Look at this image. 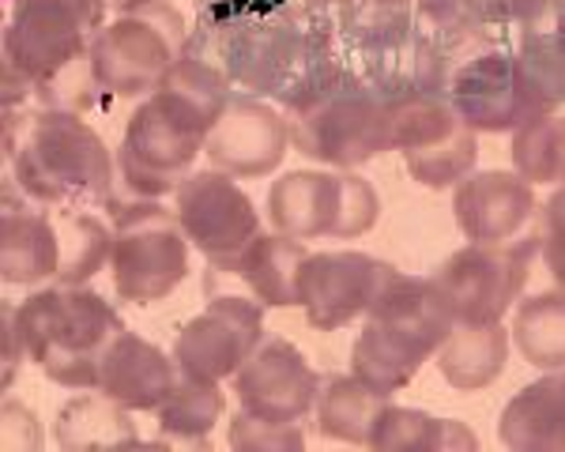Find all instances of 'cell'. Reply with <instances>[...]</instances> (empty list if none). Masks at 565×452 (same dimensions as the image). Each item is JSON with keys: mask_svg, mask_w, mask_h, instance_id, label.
Returning a JSON list of instances; mask_svg holds the SVG:
<instances>
[{"mask_svg": "<svg viewBox=\"0 0 565 452\" xmlns=\"http://www.w3.org/2000/svg\"><path fill=\"white\" fill-rule=\"evenodd\" d=\"M212 4H218V0H196V12L200 8H212Z\"/></svg>", "mask_w": 565, "mask_h": 452, "instance_id": "41", "label": "cell"}, {"mask_svg": "<svg viewBox=\"0 0 565 452\" xmlns=\"http://www.w3.org/2000/svg\"><path fill=\"white\" fill-rule=\"evenodd\" d=\"M4 155L26 201L98 212L117 201V155L79 110H4Z\"/></svg>", "mask_w": 565, "mask_h": 452, "instance_id": "4", "label": "cell"}, {"mask_svg": "<svg viewBox=\"0 0 565 452\" xmlns=\"http://www.w3.org/2000/svg\"><path fill=\"white\" fill-rule=\"evenodd\" d=\"M287 121L298 155L332 170H359L385 151H396L392 103L351 68L313 90L302 106L287 110Z\"/></svg>", "mask_w": 565, "mask_h": 452, "instance_id": "8", "label": "cell"}, {"mask_svg": "<svg viewBox=\"0 0 565 452\" xmlns=\"http://www.w3.org/2000/svg\"><path fill=\"white\" fill-rule=\"evenodd\" d=\"M26 340V362L53 385L98 388L106 347L125 332L114 302L87 283H50L15 305Z\"/></svg>", "mask_w": 565, "mask_h": 452, "instance_id": "6", "label": "cell"}, {"mask_svg": "<svg viewBox=\"0 0 565 452\" xmlns=\"http://www.w3.org/2000/svg\"><path fill=\"white\" fill-rule=\"evenodd\" d=\"M392 396H381L377 388L359 381L354 374L348 377H328L321 396H317V430L328 441H343V445H370L373 422H377L381 407Z\"/></svg>", "mask_w": 565, "mask_h": 452, "instance_id": "30", "label": "cell"}, {"mask_svg": "<svg viewBox=\"0 0 565 452\" xmlns=\"http://www.w3.org/2000/svg\"><path fill=\"white\" fill-rule=\"evenodd\" d=\"M181 369L178 362L159 351L151 340L136 336L125 329L121 336L106 347L103 366H98V388L114 396L129 411H159L167 396L174 392Z\"/></svg>", "mask_w": 565, "mask_h": 452, "instance_id": "23", "label": "cell"}, {"mask_svg": "<svg viewBox=\"0 0 565 452\" xmlns=\"http://www.w3.org/2000/svg\"><path fill=\"white\" fill-rule=\"evenodd\" d=\"M532 181L505 170H471L452 189V215L468 241H521L540 230Z\"/></svg>", "mask_w": 565, "mask_h": 452, "instance_id": "21", "label": "cell"}, {"mask_svg": "<svg viewBox=\"0 0 565 452\" xmlns=\"http://www.w3.org/2000/svg\"><path fill=\"white\" fill-rule=\"evenodd\" d=\"M109 12H121V8H132V4H143V0H106Z\"/></svg>", "mask_w": 565, "mask_h": 452, "instance_id": "40", "label": "cell"}, {"mask_svg": "<svg viewBox=\"0 0 565 452\" xmlns=\"http://www.w3.org/2000/svg\"><path fill=\"white\" fill-rule=\"evenodd\" d=\"M445 98L476 132H516L535 117L554 114L505 31L449 68Z\"/></svg>", "mask_w": 565, "mask_h": 452, "instance_id": "12", "label": "cell"}, {"mask_svg": "<svg viewBox=\"0 0 565 452\" xmlns=\"http://www.w3.org/2000/svg\"><path fill=\"white\" fill-rule=\"evenodd\" d=\"M185 15L170 0H143L121 8L90 42V76L109 98H148L185 57Z\"/></svg>", "mask_w": 565, "mask_h": 452, "instance_id": "9", "label": "cell"}, {"mask_svg": "<svg viewBox=\"0 0 565 452\" xmlns=\"http://www.w3.org/2000/svg\"><path fill=\"white\" fill-rule=\"evenodd\" d=\"M479 4L498 31H509V26H521L527 20H535V15L546 8V0H479Z\"/></svg>", "mask_w": 565, "mask_h": 452, "instance_id": "37", "label": "cell"}, {"mask_svg": "<svg viewBox=\"0 0 565 452\" xmlns=\"http://www.w3.org/2000/svg\"><path fill=\"white\" fill-rule=\"evenodd\" d=\"M189 246L178 223L159 201H129L117 207L114 249H109V276L114 294L132 305H154L170 298L189 276Z\"/></svg>", "mask_w": 565, "mask_h": 452, "instance_id": "11", "label": "cell"}, {"mask_svg": "<svg viewBox=\"0 0 565 452\" xmlns=\"http://www.w3.org/2000/svg\"><path fill=\"white\" fill-rule=\"evenodd\" d=\"M509 347H513V332H505V324H463L449 332V340L437 347V374L445 377V385H452L457 392H479V388L494 385L505 374Z\"/></svg>", "mask_w": 565, "mask_h": 452, "instance_id": "26", "label": "cell"}, {"mask_svg": "<svg viewBox=\"0 0 565 452\" xmlns=\"http://www.w3.org/2000/svg\"><path fill=\"white\" fill-rule=\"evenodd\" d=\"M0 271L8 287H50L61 276V238L53 212L26 201L12 177L0 212Z\"/></svg>", "mask_w": 565, "mask_h": 452, "instance_id": "22", "label": "cell"}, {"mask_svg": "<svg viewBox=\"0 0 565 452\" xmlns=\"http://www.w3.org/2000/svg\"><path fill=\"white\" fill-rule=\"evenodd\" d=\"M53 223H57V238H61L57 283H90L98 271L109 268L114 230L95 212L61 207V212H53Z\"/></svg>", "mask_w": 565, "mask_h": 452, "instance_id": "32", "label": "cell"}, {"mask_svg": "<svg viewBox=\"0 0 565 452\" xmlns=\"http://www.w3.org/2000/svg\"><path fill=\"white\" fill-rule=\"evenodd\" d=\"M457 329L452 305L437 291L434 279L392 276L381 298L366 313L354 336L351 374L381 396H396L415 381L423 362L437 355L449 332Z\"/></svg>", "mask_w": 565, "mask_h": 452, "instance_id": "5", "label": "cell"}, {"mask_svg": "<svg viewBox=\"0 0 565 452\" xmlns=\"http://www.w3.org/2000/svg\"><path fill=\"white\" fill-rule=\"evenodd\" d=\"M373 452H476L479 438L460 419H437L418 407L385 403L370 433Z\"/></svg>", "mask_w": 565, "mask_h": 452, "instance_id": "27", "label": "cell"}, {"mask_svg": "<svg viewBox=\"0 0 565 452\" xmlns=\"http://www.w3.org/2000/svg\"><path fill=\"white\" fill-rule=\"evenodd\" d=\"M392 143L404 166L426 189H457L479 162V132L452 110L445 95H415L392 103Z\"/></svg>", "mask_w": 565, "mask_h": 452, "instance_id": "14", "label": "cell"}, {"mask_svg": "<svg viewBox=\"0 0 565 452\" xmlns=\"http://www.w3.org/2000/svg\"><path fill=\"white\" fill-rule=\"evenodd\" d=\"M348 68L381 90L388 103L415 95H445L449 61L423 39L415 8H385L370 0H335Z\"/></svg>", "mask_w": 565, "mask_h": 452, "instance_id": "7", "label": "cell"}, {"mask_svg": "<svg viewBox=\"0 0 565 452\" xmlns=\"http://www.w3.org/2000/svg\"><path fill=\"white\" fill-rule=\"evenodd\" d=\"M185 53L282 114L348 68L335 0H218L200 8Z\"/></svg>", "mask_w": 565, "mask_h": 452, "instance_id": "1", "label": "cell"}, {"mask_svg": "<svg viewBox=\"0 0 565 452\" xmlns=\"http://www.w3.org/2000/svg\"><path fill=\"white\" fill-rule=\"evenodd\" d=\"M226 396L218 381H204V377H178L174 392L159 407V438L151 445L170 449H212V430L223 422Z\"/></svg>", "mask_w": 565, "mask_h": 452, "instance_id": "28", "label": "cell"}, {"mask_svg": "<svg viewBox=\"0 0 565 452\" xmlns=\"http://www.w3.org/2000/svg\"><path fill=\"white\" fill-rule=\"evenodd\" d=\"M321 388L324 377L282 336L264 340L234 374V392H238L242 411L276 422H302L317 407Z\"/></svg>", "mask_w": 565, "mask_h": 452, "instance_id": "19", "label": "cell"}, {"mask_svg": "<svg viewBox=\"0 0 565 452\" xmlns=\"http://www.w3.org/2000/svg\"><path fill=\"white\" fill-rule=\"evenodd\" d=\"M381 196L359 170H290L268 189V219L298 241L362 238L377 226Z\"/></svg>", "mask_w": 565, "mask_h": 452, "instance_id": "10", "label": "cell"}, {"mask_svg": "<svg viewBox=\"0 0 565 452\" xmlns=\"http://www.w3.org/2000/svg\"><path fill=\"white\" fill-rule=\"evenodd\" d=\"M174 212L185 238L207 260L231 257L260 234V212L238 177L223 170H193L174 193Z\"/></svg>", "mask_w": 565, "mask_h": 452, "instance_id": "17", "label": "cell"}, {"mask_svg": "<svg viewBox=\"0 0 565 452\" xmlns=\"http://www.w3.org/2000/svg\"><path fill=\"white\" fill-rule=\"evenodd\" d=\"M498 441L513 452H565V369H546L505 403Z\"/></svg>", "mask_w": 565, "mask_h": 452, "instance_id": "24", "label": "cell"}, {"mask_svg": "<svg viewBox=\"0 0 565 452\" xmlns=\"http://www.w3.org/2000/svg\"><path fill=\"white\" fill-rule=\"evenodd\" d=\"M513 343L535 369H565V287L516 302Z\"/></svg>", "mask_w": 565, "mask_h": 452, "instance_id": "31", "label": "cell"}, {"mask_svg": "<svg viewBox=\"0 0 565 452\" xmlns=\"http://www.w3.org/2000/svg\"><path fill=\"white\" fill-rule=\"evenodd\" d=\"M306 241L287 234H257L231 257H215L204 268V298L245 294L264 310H287L298 305L306 268Z\"/></svg>", "mask_w": 565, "mask_h": 452, "instance_id": "18", "label": "cell"}, {"mask_svg": "<svg viewBox=\"0 0 565 452\" xmlns=\"http://www.w3.org/2000/svg\"><path fill=\"white\" fill-rule=\"evenodd\" d=\"M4 449H42V427L34 419V411L20 400L8 396L4 400Z\"/></svg>", "mask_w": 565, "mask_h": 452, "instance_id": "36", "label": "cell"}, {"mask_svg": "<svg viewBox=\"0 0 565 452\" xmlns=\"http://www.w3.org/2000/svg\"><path fill=\"white\" fill-rule=\"evenodd\" d=\"M513 170L532 185H565V110L543 114L513 132Z\"/></svg>", "mask_w": 565, "mask_h": 452, "instance_id": "33", "label": "cell"}, {"mask_svg": "<svg viewBox=\"0 0 565 452\" xmlns=\"http://www.w3.org/2000/svg\"><path fill=\"white\" fill-rule=\"evenodd\" d=\"M392 276H396V268L359 249L309 252L298 305L306 310V321L313 329H348L351 321L373 310V302L381 298Z\"/></svg>", "mask_w": 565, "mask_h": 452, "instance_id": "16", "label": "cell"}, {"mask_svg": "<svg viewBox=\"0 0 565 452\" xmlns=\"http://www.w3.org/2000/svg\"><path fill=\"white\" fill-rule=\"evenodd\" d=\"M543 252L540 230L521 241H471L434 271L437 291L463 324H494L521 302L535 257Z\"/></svg>", "mask_w": 565, "mask_h": 452, "instance_id": "13", "label": "cell"}, {"mask_svg": "<svg viewBox=\"0 0 565 452\" xmlns=\"http://www.w3.org/2000/svg\"><path fill=\"white\" fill-rule=\"evenodd\" d=\"M370 4H385V8H415V0H370Z\"/></svg>", "mask_w": 565, "mask_h": 452, "instance_id": "39", "label": "cell"}, {"mask_svg": "<svg viewBox=\"0 0 565 452\" xmlns=\"http://www.w3.org/2000/svg\"><path fill=\"white\" fill-rule=\"evenodd\" d=\"M264 336V305L245 294H218L193 321L181 324L174 340V362L185 377L204 381H231L249 362Z\"/></svg>", "mask_w": 565, "mask_h": 452, "instance_id": "15", "label": "cell"}, {"mask_svg": "<svg viewBox=\"0 0 565 452\" xmlns=\"http://www.w3.org/2000/svg\"><path fill=\"white\" fill-rule=\"evenodd\" d=\"M540 241H543V265L551 268L554 283L565 287V185L551 193V201L540 212Z\"/></svg>", "mask_w": 565, "mask_h": 452, "instance_id": "35", "label": "cell"}, {"mask_svg": "<svg viewBox=\"0 0 565 452\" xmlns=\"http://www.w3.org/2000/svg\"><path fill=\"white\" fill-rule=\"evenodd\" d=\"M226 441H231V449H242V452H302L306 430H302V422L260 419V415H249L238 407L231 427H226Z\"/></svg>", "mask_w": 565, "mask_h": 452, "instance_id": "34", "label": "cell"}, {"mask_svg": "<svg viewBox=\"0 0 565 452\" xmlns=\"http://www.w3.org/2000/svg\"><path fill=\"white\" fill-rule=\"evenodd\" d=\"M415 26L449 68L501 34L479 0H415Z\"/></svg>", "mask_w": 565, "mask_h": 452, "instance_id": "29", "label": "cell"}, {"mask_svg": "<svg viewBox=\"0 0 565 452\" xmlns=\"http://www.w3.org/2000/svg\"><path fill=\"white\" fill-rule=\"evenodd\" d=\"M234 95L238 90L226 84L223 72L185 53L125 125L117 148V189L129 201H162L178 193Z\"/></svg>", "mask_w": 565, "mask_h": 452, "instance_id": "2", "label": "cell"}, {"mask_svg": "<svg viewBox=\"0 0 565 452\" xmlns=\"http://www.w3.org/2000/svg\"><path fill=\"white\" fill-rule=\"evenodd\" d=\"M4 388L15 385V374H20L23 358H26V340L20 329V313H15V302H4Z\"/></svg>", "mask_w": 565, "mask_h": 452, "instance_id": "38", "label": "cell"}, {"mask_svg": "<svg viewBox=\"0 0 565 452\" xmlns=\"http://www.w3.org/2000/svg\"><path fill=\"white\" fill-rule=\"evenodd\" d=\"M109 20L106 0H12L4 26V110L65 106L98 95L90 42Z\"/></svg>", "mask_w": 565, "mask_h": 452, "instance_id": "3", "label": "cell"}, {"mask_svg": "<svg viewBox=\"0 0 565 452\" xmlns=\"http://www.w3.org/2000/svg\"><path fill=\"white\" fill-rule=\"evenodd\" d=\"M290 148V121L276 103L234 95L207 132L204 155L231 177H264L279 170Z\"/></svg>", "mask_w": 565, "mask_h": 452, "instance_id": "20", "label": "cell"}, {"mask_svg": "<svg viewBox=\"0 0 565 452\" xmlns=\"http://www.w3.org/2000/svg\"><path fill=\"white\" fill-rule=\"evenodd\" d=\"M53 438L65 452L90 449H136L143 445L140 430L132 422V411L121 407L103 388H76V396L57 411Z\"/></svg>", "mask_w": 565, "mask_h": 452, "instance_id": "25", "label": "cell"}]
</instances>
